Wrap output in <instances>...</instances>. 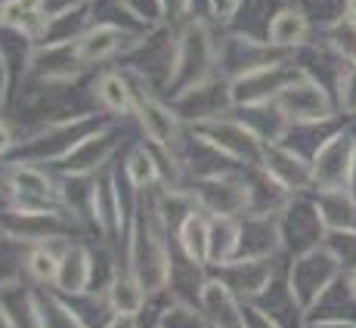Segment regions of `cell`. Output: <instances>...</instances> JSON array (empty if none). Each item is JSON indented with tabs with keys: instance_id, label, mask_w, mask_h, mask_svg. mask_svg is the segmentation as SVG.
Masks as SVG:
<instances>
[{
	"instance_id": "30bf717a",
	"label": "cell",
	"mask_w": 356,
	"mask_h": 328,
	"mask_svg": "<svg viewBox=\"0 0 356 328\" xmlns=\"http://www.w3.org/2000/svg\"><path fill=\"white\" fill-rule=\"evenodd\" d=\"M211 272H217L242 300H264L276 285V261L273 257L238 254L227 263H217Z\"/></svg>"
},
{
	"instance_id": "44dd1931",
	"label": "cell",
	"mask_w": 356,
	"mask_h": 328,
	"mask_svg": "<svg viewBox=\"0 0 356 328\" xmlns=\"http://www.w3.org/2000/svg\"><path fill=\"white\" fill-rule=\"evenodd\" d=\"M328 232L356 229V195L350 189H319L313 192Z\"/></svg>"
},
{
	"instance_id": "d6a6232c",
	"label": "cell",
	"mask_w": 356,
	"mask_h": 328,
	"mask_svg": "<svg viewBox=\"0 0 356 328\" xmlns=\"http://www.w3.org/2000/svg\"><path fill=\"white\" fill-rule=\"evenodd\" d=\"M344 25L356 28V0H344Z\"/></svg>"
},
{
	"instance_id": "ffe728a7",
	"label": "cell",
	"mask_w": 356,
	"mask_h": 328,
	"mask_svg": "<svg viewBox=\"0 0 356 328\" xmlns=\"http://www.w3.org/2000/svg\"><path fill=\"white\" fill-rule=\"evenodd\" d=\"M84 220L97 232L99 245H112L115 248V217H112V202H108V180L99 174L93 180H87Z\"/></svg>"
},
{
	"instance_id": "2e32d148",
	"label": "cell",
	"mask_w": 356,
	"mask_h": 328,
	"mask_svg": "<svg viewBox=\"0 0 356 328\" xmlns=\"http://www.w3.org/2000/svg\"><path fill=\"white\" fill-rule=\"evenodd\" d=\"M121 177H124L130 195H143V192H152L164 183L168 170L159 158V149L152 146L149 140H136L134 146L127 149L124 164H121Z\"/></svg>"
},
{
	"instance_id": "484cf974",
	"label": "cell",
	"mask_w": 356,
	"mask_h": 328,
	"mask_svg": "<svg viewBox=\"0 0 356 328\" xmlns=\"http://www.w3.org/2000/svg\"><path fill=\"white\" fill-rule=\"evenodd\" d=\"M245 328H285V325L260 300H245Z\"/></svg>"
},
{
	"instance_id": "9c48e42d",
	"label": "cell",
	"mask_w": 356,
	"mask_h": 328,
	"mask_svg": "<svg viewBox=\"0 0 356 328\" xmlns=\"http://www.w3.org/2000/svg\"><path fill=\"white\" fill-rule=\"evenodd\" d=\"M353 149H356V133L350 127L334 131L319 140V146L310 152L313 180H316L313 192H319V189H350Z\"/></svg>"
},
{
	"instance_id": "7402d4cb",
	"label": "cell",
	"mask_w": 356,
	"mask_h": 328,
	"mask_svg": "<svg viewBox=\"0 0 356 328\" xmlns=\"http://www.w3.org/2000/svg\"><path fill=\"white\" fill-rule=\"evenodd\" d=\"M242 245V220L238 217H211V270L238 257Z\"/></svg>"
},
{
	"instance_id": "f1b7e54d",
	"label": "cell",
	"mask_w": 356,
	"mask_h": 328,
	"mask_svg": "<svg viewBox=\"0 0 356 328\" xmlns=\"http://www.w3.org/2000/svg\"><path fill=\"white\" fill-rule=\"evenodd\" d=\"M16 149H19V133H16V127H13L6 118H0V161H3L10 152H16Z\"/></svg>"
},
{
	"instance_id": "ba28073f",
	"label": "cell",
	"mask_w": 356,
	"mask_h": 328,
	"mask_svg": "<svg viewBox=\"0 0 356 328\" xmlns=\"http://www.w3.org/2000/svg\"><path fill=\"white\" fill-rule=\"evenodd\" d=\"M279 229H282L285 257L300 254V251L316 248V245L325 242L328 229L323 223V214H319L313 192L291 195L289 202L279 208Z\"/></svg>"
},
{
	"instance_id": "83f0119b",
	"label": "cell",
	"mask_w": 356,
	"mask_h": 328,
	"mask_svg": "<svg viewBox=\"0 0 356 328\" xmlns=\"http://www.w3.org/2000/svg\"><path fill=\"white\" fill-rule=\"evenodd\" d=\"M304 328H356V316H323V313H316L313 319H307Z\"/></svg>"
},
{
	"instance_id": "cb8c5ba5",
	"label": "cell",
	"mask_w": 356,
	"mask_h": 328,
	"mask_svg": "<svg viewBox=\"0 0 356 328\" xmlns=\"http://www.w3.org/2000/svg\"><path fill=\"white\" fill-rule=\"evenodd\" d=\"M334 102L341 115H356V63L338 59L334 72Z\"/></svg>"
},
{
	"instance_id": "603a6c76",
	"label": "cell",
	"mask_w": 356,
	"mask_h": 328,
	"mask_svg": "<svg viewBox=\"0 0 356 328\" xmlns=\"http://www.w3.org/2000/svg\"><path fill=\"white\" fill-rule=\"evenodd\" d=\"M155 328H211L202 316L195 300H186L183 295H170V300L155 313Z\"/></svg>"
},
{
	"instance_id": "8fae6325",
	"label": "cell",
	"mask_w": 356,
	"mask_h": 328,
	"mask_svg": "<svg viewBox=\"0 0 356 328\" xmlns=\"http://www.w3.org/2000/svg\"><path fill=\"white\" fill-rule=\"evenodd\" d=\"M195 304L211 328H245V300L217 272H204L195 291Z\"/></svg>"
},
{
	"instance_id": "836d02e7",
	"label": "cell",
	"mask_w": 356,
	"mask_h": 328,
	"mask_svg": "<svg viewBox=\"0 0 356 328\" xmlns=\"http://www.w3.org/2000/svg\"><path fill=\"white\" fill-rule=\"evenodd\" d=\"M3 198H6V192H3V180H0V204H3Z\"/></svg>"
},
{
	"instance_id": "d6986e66",
	"label": "cell",
	"mask_w": 356,
	"mask_h": 328,
	"mask_svg": "<svg viewBox=\"0 0 356 328\" xmlns=\"http://www.w3.org/2000/svg\"><path fill=\"white\" fill-rule=\"evenodd\" d=\"M238 254L248 257H285L282 229H279V214H248L242 217V245Z\"/></svg>"
},
{
	"instance_id": "d4e9b609",
	"label": "cell",
	"mask_w": 356,
	"mask_h": 328,
	"mask_svg": "<svg viewBox=\"0 0 356 328\" xmlns=\"http://www.w3.org/2000/svg\"><path fill=\"white\" fill-rule=\"evenodd\" d=\"M193 0H155V16H159L161 25H177L183 19H193Z\"/></svg>"
},
{
	"instance_id": "1f68e13d",
	"label": "cell",
	"mask_w": 356,
	"mask_h": 328,
	"mask_svg": "<svg viewBox=\"0 0 356 328\" xmlns=\"http://www.w3.org/2000/svg\"><path fill=\"white\" fill-rule=\"evenodd\" d=\"M341 285H344L347 297H350V300H353V306H356V266L344 270V276H341Z\"/></svg>"
},
{
	"instance_id": "ac0fdd59",
	"label": "cell",
	"mask_w": 356,
	"mask_h": 328,
	"mask_svg": "<svg viewBox=\"0 0 356 328\" xmlns=\"http://www.w3.org/2000/svg\"><path fill=\"white\" fill-rule=\"evenodd\" d=\"M264 40L273 50L282 53L300 50V47H307L313 40V19L300 6H282V10H276L266 19Z\"/></svg>"
},
{
	"instance_id": "6da1fadb",
	"label": "cell",
	"mask_w": 356,
	"mask_h": 328,
	"mask_svg": "<svg viewBox=\"0 0 356 328\" xmlns=\"http://www.w3.org/2000/svg\"><path fill=\"white\" fill-rule=\"evenodd\" d=\"M341 276H344V263L338 261V254L325 242L289 257L285 295H289V304L294 306V316H298L300 328H304L307 319L319 313L323 300L332 295V288L341 282Z\"/></svg>"
},
{
	"instance_id": "5bb4252c",
	"label": "cell",
	"mask_w": 356,
	"mask_h": 328,
	"mask_svg": "<svg viewBox=\"0 0 356 328\" xmlns=\"http://www.w3.org/2000/svg\"><path fill=\"white\" fill-rule=\"evenodd\" d=\"M90 93L106 118H115V121L134 118L136 87H134V78H130L127 68H106V72H99L90 84Z\"/></svg>"
},
{
	"instance_id": "e0dca14e",
	"label": "cell",
	"mask_w": 356,
	"mask_h": 328,
	"mask_svg": "<svg viewBox=\"0 0 356 328\" xmlns=\"http://www.w3.org/2000/svg\"><path fill=\"white\" fill-rule=\"evenodd\" d=\"M31 325L34 328H93L84 313L72 304V297L56 288H34L31 285Z\"/></svg>"
},
{
	"instance_id": "f546056e",
	"label": "cell",
	"mask_w": 356,
	"mask_h": 328,
	"mask_svg": "<svg viewBox=\"0 0 356 328\" xmlns=\"http://www.w3.org/2000/svg\"><path fill=\"white\" fill-rule=\"evenodd\" d=\"M10 81H13L10 56H6L3 40H0V108H3V106H6V99H10Z\"/></svg>"
},
{
	"instance_id": "4316f807",
	"label": "cell",
	"mask_w": 356,
	"mask_h": 328,
	"mask_svg": "<svg viewBox=\"0 0 356 328\" xmlns=\"http://www.w3.org/2000/svg\"><path fill=\"white\" fill-rule=\"evenodd\" d=\"M204 3H208L211 19H214V22L229 25L232 19L238 16V10H242V3H245V0H204Z\"/></svg>"
},
{
	"instance_id": "9a60e30c",
	"label": "cell",
	"mask_w": 356,
	"mask_h": 328,
	"mask_svg": "<svg viewBox=\"0 0 356 328\" xmlns=\"http://www.w3.org/2000/svg\"><path fill=\"white\" fill-rule=\"evenodd\" d=\"M72 242H74L72 232H65V236L50 238V242L29 245L22 251V276L29 279V285H34V288H53L59 279V270H63V254Z\"/></svg>"
},
{
	"instance_id": "4dcf8cb0",
	"label": "cell",
	"mask_w": 356,
	"mask_h": 328,
	"mask_svg": "<svg viewBox=\"0 0 356 328\" xmlns=\"http://www.w3.org/2000/svg\"><path fill=\"white\" fill-rule=\"evenodd\" d=\"M146 316V313H143ZM143 316H121V313H108L106 322L99 328H143Z\"/></svg>"
},
{
	"instance_id": "5b68a950",
	"label": "cell",
	"mask_w": 356,
	"mask_h": 328,
	"mask_svg": "<svg viewBox=\"0 0 356 328\" xmlns=\"http://www.w3.org/2000/svg\"><path fill=\"white\" fill-rule=\"evenodd\" d=\"M279 112L285 115L289 127H319L338 118V102L323 87V81H316L307 68H300V74L279 90L276 97Z\"/></svg>"
},
{
	"instance_id": "3957f363",
	"label": "cell",
	"mask_w": 356,
	"mask_h": 328,
	"mask_svg": "<svg viewBox=\"0 0 356 328\" xmlns=\"http://www.w3.org/2000/svg\"><path fill=\"white\" fill-rule=\"evenodd\" d=\"M189 198L208 217H238L251 214V174L248 167H211L189 177Z\"/></svg>"
},
{
	"instance_id": "52a82bcc",
	"label": "cell",
	"mask_w": 356,
	"mask_h": 328,
	"mask_svg": "<svg viewBox=\"0 0 356 328\" xmlns=\"http://www.w3.org/2000/svg\"><path fill=\"white\" fill-rule=\"evenodd\" d=\"M257 167L264 170L266 180H270L273 186L282 189L285 195H304V192H313V189H316L310 155L289 146V140L266 142Z\"/></svg>"
},
{
	"instance_id": "7a4b0ae2",
	"label": "cell",
	"mask_w": 356,
	"mask_h": 328,
	"mask_svg": "<svg viewBox=\"0 0 356 328\" xmlns=\"http://www.w3.org/2000/svg\"><path fill=\"white\" fill-rule=\"evenodd\" d=\"M130 78H136V108H134V118L140 124L143 140H149L161 155H168L170 167L183 177L186 170V158L180 155V142H183V124L186 121L177 115L174 102H164L159 93L149 87V78L136 68H130ZM186 180V177H183Z\"/></svg>"
},
{
	"instance_id": "277c9868",
	"label": "cell",
	"mask_w": 356,
	"mask_h": 328,
	"mask_svg": "<svg viewBox=\"0 0 356 328\" xmlns=\"http://www.w3.org/2000/svg\"><path fill=\"white\" fill-rule=\"evenodd\" d=\"M149 34H136L130 31L127 25L108 22V19H93L84 31L78 34L72 47H68V65H74L78 72H87V68H97L112 63L115 56H130L140 47H146Z\"/></svg>"
},
{
	"instance_id": "7c38bea8",
	"label": "cell",
	"mask_w": 356,
	"mask_h": 328,
	"mask_svg": "<svg viewBox=\"0 0 356 328\" xmlns=\"http://www.w3.org/2000/svg\"><path fill=\"white\" fill-rule=\"evenodd\" d=\"M177 257L195 270H211V217L195 204H186L174 223Z\"/></svg>"
},
{
	"instance_id": "4fadbf2b",
	"label": "cell",
	"mask_w": 356,
	"mask_h": 328,
	"mask_svg": "<svg viewBox=\"0 0 356 328\" xmlns=\"http://www.w3.org/2000/svg\"><path fill=\"white\" fill-rule=\"evenodd\" d=\"M53 288L59 295L81 300L97 291V251L84 242H72L63 254V270Z\"/></svg>"
},
{
	"instance_id": "8992f818",
	"label": "cell",
	"mask_w": 356,
	"mask_h": 328,
	"mask_svg": "<svg viewBox=\"0 0 356 328\" xmlns=\"http://www.w3.org/2000/svg\"><path fill=\"white\" fill-rule=\"evenodd\" d=\"M0 180H3L6 198H19V202H68L65 180L40 161L31 158L6 161L0 167Z\"/></svg>"
}]
</instances>
